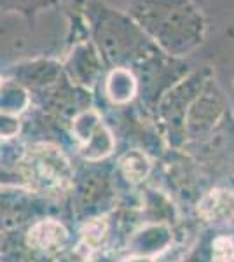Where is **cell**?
<instances>
[{
	"label": "cell",
	"mask_w": 234,
	"mask_h": 262,
	"mask_svg": "<svg viewBox=\"0 0 234 262\" xmlns=\"http://www.w3.org/2000/svg\"><path fill=\"white\" fill-rule=\"evenodd\" d=\"M103 238H105V222L95 221L89 224V226H86V229H84V239L91 247H98V245L103 242Z\"/></svg>",
	"instance_id": "cell-3"
},
{
	"label": "cell",
	"mask_w": 234,
	"mask_h": 262,
	"mask_svg": "<svg viewBox=\"0 0 234 262\" xmlns=\"http://www.w3.org/2000/svg\"><path fill=\"white\" fill-rule=\"evenodd\" d=\"M198 212L210 222L229 221L234 217V194L229 191H211L199 203Z\"/></svg>",
	"instance_id": "cell-1"
},
{
	"label": "cell",
	"mask_w": 234,
	"mask_h": 262,
	"mask_svg": "<svg viewBox=\"0 0 234 262\" xmlns=\"http://www.w3.org/2000/svg\"><path fill=\"white\" fill-rule=\"evenodd\" d=\"M234 260V247L231 239L220 238L214 245V262H232Z\"/></svg>",
	"instance_id": "cell-2"
}]
</instances>
